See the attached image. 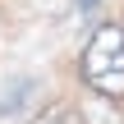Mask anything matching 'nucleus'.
Wrapping results in <instances>:
<instances>
[{"mask_svg":"<svg viewBox=\"0 0 124 124\" xmlns=\"http://www.w3.org/2000/svg\"><path fill=\"white\" fill-rule=\"evenodd\" d=\"M83 83L110 101H124V28L101 23L83 51Z\"/></svg>","mask_w":124,"mask_h":124,"instance_id":"nucleus-1","label":"nucleus"}]
</instances>
